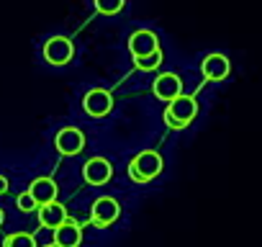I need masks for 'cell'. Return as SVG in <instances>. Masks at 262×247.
<instances>
[{"label": "cell", "instance_id": "obj_13", "mask_svg": "<svg viewBox=\"0 0 262 247\" xmlns=\"http://www.w3.org/2000/svg\"><path fill=\"white\" fill-rule=\"evenodd\" d=\"M64 221H67V209H64L59 201L47 203V206L39 209V224H41V227H47V229H57V227H62Z\"/></svg>", "mask_w": 262, "mask_h": 247}, {"label": "cell", "instance_id": "obj_20", "mask_svg": "<svg viewBox=\"0 0 262 247\" xmlns=\"http://www.w3.org/2000/svg\"><path fill=\"white\" fill-rule=\"evenodd\" d=\"M49 247H57V244H54V242H52V244H49Z\"/></svg>", "mask_w": 262, "mask_h": 247}, {"label": "cell", "instance_id": "obj_11", "mask_svg": "<svg viewBox=\"0 0 262 247\" xmlns=\"http://www.w3.org/2000/svg\"><path fill=\"white\" fill-rule=\"evenodd\" d=\"M57 183L52 180V178H36V180H31V186H29V196L34 198V203L41 209V206H47V203H54L57 201Z\"/></svg>", "mask_w": 262, "mask_h": 247}, {"label": "cell", "instance_id": "obj_7", "mask_svg": "<svg viewBox=\"0 0 262 247\" xmlns=\"http://www.w3.org/2000/svg\"><path fill=\"white\" fill-rule=\"evenodd\" d=\"M152 93H155L160 100L172 103L178 95H183V80H180L175 72H162L160 77L152 80Z\"/></svg>", "mask_w": 262, "mask_h": 247}, {"label": "cell", "instance_id": "obj_16", "mask_svg": "<svg viewBox=\"0 0 262 247\" xmlns=\"http://www.w3.org/2000/svg\"><path fill=\"white\" fill-rule=\"evenodd\" d=\"M95 8H98V13H105V16H113V13H118V11H123V0H98L95 3Z\"/></svg>", "mask_w": 262, "mask_h": 247}, {"label": "cell", "instance_id": "obj_19", "mask_svg": "<svg viewBox=\"0 0 262 247\" xmlns=\"http://www.w3.org/2000/svg\"><path fill=\"white\" fill-rule=\"evenodd\" d=\"M6 221V214H3V209H0V224H3Z\"/></svg>", "mask_w": 262, "mask_h": 247}, {"label": "cell", "instance_id": "obj_18", "mask_svg": "<svg viewBox=\"0 0 262 247\" xmlns=\"http://www.w3.org/2000/svg\"><path fill=\"white\" fill-rule=\"evenodd\" d=\"M3 193H8V178L0 175V196H3Z\"/></svg>", "mask_w": 262, "mask_h": 247}, {"label": "cell", "instance_id": "obj_12", "mask_svg": "<svg viewBox=\"0 0 262 247\" xmlns=\"http://www.w3.org/2000/svg\"><path fill=\"white\" fill-rule=\"evenodd\" d=\"M80 242H82V229H80L77 221L67 219L62 227L54 229V244L57 247H80Z\"/></svg>", "mask_w": 262, "mask_h": 247}, {"label": "cell", "instance_id": "obj_9", "mask_svg": "<svg viewBox=\"0 0 262 247\" xmlns=\"http://www.w3.org/2000/svg\"><path fill=\"white\" fill-rule=\"evenodd\" d=\"M229 70H231L229 57L221 54V52H211V54H206L203 62H201V72H203L206 80H224V77L229 75Z\"/></svg>", "mask_w": 262, "mask_h": 247}, {"label": "cell", "instance_id": "obj_1", "mask_svg": "<svg viewBox=\"0 0 262 247\" xmlns=\"http://www.w3.org/2000/svg\"><path fill=\"white\" fill-rule=\"evenodd\" d=\"M162 168H165V162H162L160 152L144 150V152L131 157V162H128V178L134 180V183H149V180H155L162 173Z\"/></svg>", "mask_w": 262, "mask_h": 247}, {"label": "cell", "instance_id": "obj_10", "mask_svg": "<svg viewBox=\"0 0 262 247\" xmlns=\"http://www.w3.org/2000/svg\"><path fill=\"white\" fill-rule=\"evenodd\" d=\"M111 175H113V168H111V162L105 157H90L85 162V168H82V178L90 186H103V183L111 180Z\"/></svg>", "mask_w": 262, "mask_h": 247}, {"label": "cell", "instance_id": "obj_4", "mask_svg": "<svg viewBox=\"0 0 262 247\" xmlns=\"http://www.w3.org/2000/svg\"><path fill=\"white\" fill-rule=\"evenodd\" d=\"M128 49L134 54V59H144V57L160 52V36L149 29H139L128 36Z\"/></svg>", "mask_w": 262, "mask_h": 247}, {"label": "cell", "instance_id": "obj_15", "mask_svg": "<svg viewBox=\"0 0 262 247\" xmlns=\"http://www.w3.org/2000/svg\"><path fill=\"white\" fill-rule=\"evenodd\" d=\"M134 65H137L139 70H144V72L157 70V67L162 65V49H160V52H155V54H149V57H144V59H134Z\"/></svg>", "mask_w": 262, "mask_h": 247}, {"label": "cell", "instance_id": "obj_8", "mask_svg": "<svg viewBox=\"0 0 262 247\" xmlns=\"http://www.w3.org/2000/svg\"><path fill=\"white\" fill-rule=\"evenodd\" d=\"M165 111L172 116V121H178L180 127L185 129L188 123L195 118V113H198V103H195V98H190V95H178Z\"/></svg>", "mask_w": 262, "mask_h": 247}, {"label": "cell", "instance_id": "obj_2", "mask_svg": "<svg viewBox=\"0 0 262 247\" xmlns=\"http://www.w3.org/2000/svg\"><path fill=\"white\" fill-rule=\"evenodd\" d=\"M118 216H121V203H118L116 198H111V196H100V198H95L93 206H90V219H93V224L100 227V229L111 227Z\"/></svg>", "mask_w": 262, "mask_h": 247}, {"label": "cell", "instance_id": "obj_14", "mask_svg": "<svg viewBox=\"0 0 262 247\" xmlns=\"http://www.w3.org/2000/svg\"><path fill=\"white\" fill-rule=\"evenodd\" d=\"M3 247H36V239L29 232H13L3 239Z\"/></svg>", "mask_w": 262, "mask_h": 247}, {"label": "cell", "instance_id": "obj_5", "mask_svg": "<svg viewBox=\"0 0 262 247\" xmlns=\"http://www.w3.org/2000/svg\"><path fill=\"white\" fill-rule=\"evenodd\" d=\"M72 54H75V47H72V42L67 36H52L44 44V59L49 65H54V67L67 65L72 59Z\"/></svg>", "mask_w": 262, "mask_h": 247}, {"label": "cell", "instance_id": "obj_3", "mask_svg": "<svg viewBox=\"0 0 262 247\" xmlns=\"http://www.w3.org/2000/svg\"><path fill=\"white\" fill-rule=\"evenodd\" d=\"M54 147L59 155L64 157H72V155H80L85 150V134L77 129V127H64L57 132L54 137Z\"/></svg>", "mask_w": 262, "mask_h": 247}, {"label": "cell", "instance_id": "obj_6", "mask_svg": "<svg viewBox=\"0 0 262 247\" xmlns=\"http://www.w3.org/2000/svg\"><path fill=\"white\" fill-rule=\"evenodd\" d=\"M82 108H85L88 116H93V118H103V116H108L111 108H113V95H111L108 90H103V88H93V90L85 93V98H82Z\"/></svg>", "mask_w": 262, "mask_h": 247}, {"label": "cell", "instance_id": "obj_17", "mask_svg": "<svg viewBox=\"0 0 262 247\" xmlns=\"http://www.w3.org/2000/svg\"><path fill=\"white\" fill-rule=\"evenodd\" d=\"M16 206H18L24 214H31V211H36V203H34V198L29 196V191H24V193L16 198Z\"/></svg>", "mask_w": 262, "mask_h": 247}]
</instances>
